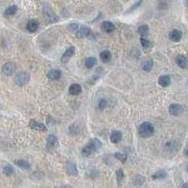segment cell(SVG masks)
<instances>
[{"label":"cell","instance_id":"obj_1","mask_svg":"<svg viewBox=\"0 0 188 188\" xmlns=\"http://www.w3.org/2000/svg\"><path fill=\"white\" fill-rule=\"evenodd\" d=\"M102 148V142L96 138L92 139L91 141H89L83 149H82V155L86 156H90L91 154H93L96 150H100Z\"/></svg>","mask_w":188,"mask_h":188},{"label":"cell","instance_id":"obj_2","mask_svg":"<svg viewBox=\"0 0 188 188\" xmlns=\"http://www.w3.org/2000/svg\"><path fill=\"white\" fill-rule=\"evenodd\" d=\"M139 135L141 137L143 138H148L150 137H151L154 133V126L153 124L150 123V122H143L140 126H139Z\"/></svg>","mask_w":188,"mask_h":188},{"label":"cell","instance_id":"obj_3","mask_svg":"<svg viewBox=\"0 0 188 188\" xmlns=\"http://www.w3.org/2000/svg\"><path fill=\"white\" fill-rule=\"evenodd\" d=\"M30 81V74L26 72H20L15 75L14 82L17 86L22 87L28 84Z\"/></svg>","mask_w":188,"mask_h":188},{"label":"cell","instance_id":"obj_4","mask_svg":"<svg viewBox=\"0 0 188 188\" xmlns=\"http://www.w3.org/2000/svg\"><path fill=\"white\" fill-rule=\"evenodd\" d=\"M57 144H58V141H57V138L56 136H53V135H50L48 137H47V143H46V150L49 151V152H53L56 148L57 147Z\"/></svg>","mask_w":188,"mask_h":188},{"label":"cell","instance_id":"obj_5","mask_svg":"<svg viewBox=\"0 0 188 188\" xmlns=\"http://www.w3.org/2000/svg\"><path fill=\"white\" fill-rule=\"evenodd\" d=\"M168 112H169L170 115L177 117V116L181 115V114L184 112V108H183L182 105H179V104H173V105H171L169 106Z\"/></svg>","mask_w":188,"mask_h":188},{"label":"cell","instance_id":"obj_6","mask_svg":"<svg viewBox=\"0 0 188 188\" xmlns=\"http://www.w3.org/2000/svg\"><path fill=\"white\" fill-rule=\"evenodd\" d=\"M29 127L31 129H33L35 131H40V132H46L47 131V128L44 124L41 123V122H38L34 119H31L29 121Z\"/></svg>","mask_w":188,"mask_h":188},{"label":"cell","instance_id":"obj_7","mask_svg":"<svg viewBox=\"0 0 188 188\" xmlns=\"http://www.w3.org/2000/svg\"><path fill=\"white\" fill-rule=\"evenodd\" d=\"M43 12H44L46 18L49 20L50 23H56V22L58 21V17L56 15V13H55L49 7L45 6V7L43 8Z\"/></svg>","mask_w":188,"mask_h":188},{"label":"cell","instance_id":"obj_8","mask_svg":"<svg viewBox=\"0 0 188 188\" xmlns=\"http://www.w3.org/2000/svg\"><path fill=\"white\" fill-rule=\"evenodd\" d=\"M15 68H16V66H15V64L13 63V62H8V63H6V64L3 66L2 72H3V74H4L5 75L11 76V75L14 73Z\"/></svg>","mask_w":188,"mask_h":188},{"label":"cell","instance_id":"obj_9","mask_svg":"<svg viewBox=\"0 0 188 188\" xmlns=\"http://www.w3.org/2000/svg\"><path fill=\"white\" fill-rule=\"evenodd\" d=\"M91 34V29L87 26H82L81 28L78 29V31L76 32V36L79 39H84L88 37Z\"/></svg>","mask_w":188,"mask_h":188},{"label":"cell","instance_id":"obj_10","mask_svg":"<svg viewBox=\"0 0 188 188\" xmlns=\"http://www.w3.org/2000/svg\"><path fill=\"white\" fill-rule=\"evenodd\" d=\"M74 52H75V48H74V46L69 47V48L65 51V53L63 54V56H62V57H61V61H62V62H64V63L68 62V61L71 59V57L74 55Z\"/></svg>","mask_w":188,"mask_h":188},{"label":"cell","instance_id":"obj_11","mask_svg":"<svg viewBox=\"0 0 188 188\" xmlns=\"http://www.w3.org/2000/svg\"><path fill=\"white\" fill-rule=\"evenodd\" d=\"M101 29L105 33H111L115 30V25L110 21H105L101 25Z\"/></svg>","mask_w":188,"mask_h":188},{"label":"cell","instance_id":"obj_12","mask_svg":"<svg viewBox=\"0 0 188 188\" xmlns=\"http://www.w3.org/2000/svg\"><path fill=\"white\" fill-rule=\"evenodd\" d=\"M169 39L172 41V42H175V43H178L181 41V32L178 29H173L172 31H170V33L168 35Z\"/></svg>","mask_w":188,"mask_h":188},{"label":"cell","instance_id":"obj_13","mask_svg":"<svg viewBox=\"0 0 188 188\" xmlns=\"http://www.w3.org/2000/svg\"><path fill=\"white\" fill-rule=\"evenodd\" d=\"M38 27H39V23L36 20H30V21H28V23L26 25V29L30 33H34L38 29Z\"/></svg>","mask_w":188,"mask_h":188},{"label":"cell","instance_id":"obj_14","mask_svg":"<svg viewBox=\"0 0 188 188\" xmlns=\"http://www.w3.org/2000/svg\"><path fill=\"white\" fill-rule=\"evenodd\" d=\"M66 170H67V172H68L70 175H72V176H76V175L78 174V170H77L76 165L74 164V163H72V162H70V163L67 164V166H66Z\"/></svg>","mask_w":188,"mask_h":188},{"label":"cell","instance_id":"obj_15","mask_svg":"<svg viewBox=\"0 0 188 188\" xmlns=\"http://www.w3.org/2000/svg\"><path fill=\"white\" fill-rule=\"evenodd\" d=\"M170 82H171V80H170L169 75H161V76L159 77V79H158L159 85H160L161 87H168V86L170 85Z\"/></svg>","mask_w":188,"mask_h":188},{"label":"cell","instance_id":"obj_16","mask_svg":"<svg viewBox=\"0 0 188 188\" xmlns=\"http://www.w3.org/2000/svg\"><path fill=\"white\" fill-rule=\"evenodd\" d=\"M176 62H177L178 66H179L180 68H181V69H184V68L187 67V59H186V57H185L184 56H182V55H180V56H177Z\"/></svg>","mask_w":188,"mask_h":188},{"label":"cell","instance_id":"obj_17","mask_svg":"<svg viewBox=\"0 0 188 188\" xmlns=\"http://www.w3.org/2000/svg\"><path fill=\"white\" fill-rule=\"evenodd\" d=\"M122 134L119 131H113L110 135V140L112 143H119L121 140Z\"/></svg>","mask_w":188,"mask_h":188},{"label":"cell","instance_id":"obj_18","mask_svg":"<svg viewBox=\"0 0 188 188\" xmlns=\"http://www.w3.org/2000/svg\"><path fill=\"white\" fill-rule=\"evenodd\" d=\"M82 91V87L79 84H73L71 85L70 88H69V92L72 94V95H78Z\"/></svg>","mask_w":188,"mask_h":188},{"label":"cell","instance_id":"obj_19","mask_svg":"<svg viewBox=\"0 0 188 188\" xmlns=\"http://www.w3.org/2000/svg\"><path fill=\"white\" fill-rule=\"evenodd\" d=\"M47 76L50 80H58L61 76V72L59 70H51L47 74Z\"/></svg>","mask_w":188,"mask_h":188},{"label":"cell","instance_id":"obj_20","mask_svg":"<svg viewBox=\"0 0 188 188\" xmlns=\"http://www.w3.org/2000/svg\"><path fill=\"white\" fill-rule=\"evenodd\" d=\"M153 67V61L152 59H147L142 63V69L145 72H150Z\"/></svg>","mask_w":188,"mask_h":188},{"label":"cell","instance_id":"obj_21","mask_svg":"<svg viewBox=\"0 0 188 188\" xmlns=\"http://www.w3.org/2000/svg\"><path fill=\"white\" fill-rule=\"evenodd\" d=\"M138 33L140 34L141 38H145L149 35V26L147 25H143L139 26L138 28Z\"/></svg>","mask_w":188,"mask_h":188},{"label":"cell","instance_id":"obj_22","mask_svg":"<svg viewBox=\"0 0 188 188\" xmlns=\"http://www.w3.org/2000/svg\"><path fill=\"white\" fill-rule=\"evenodd\" d=\"M100 57H101V60L103 62H105V63H106V62H108L110 59H111V53L107 50L105 51H103L100 55Z\"/></svg>","mask_w":188,"mask_h":188},{"label":"cell","instance_id":"obj_23","mask_svg":"<svg viewBox=\"0 0 188 188\" xmlns=\"http://www.w3.org/2000/svg\"><path fill=\"white\" fill-rule=\"evenodd\" d=\"M17 10H18L17 6L12 5V6L9 7V8H8V9L5 11L4 15H5V16H11V15H13V14H15V13H16Z\"/></svg>","mask_w":188,"mask_h":188},{"label":"cell","instance_id":"obj_24","mask_svg":"<svg viewBox=\"0 0 188 188\" xmlns=\"http://www.w3.org/2000/svg\"><path fill=\"white\" fill-rule=\"evenodd\" d=\"M95 64H96V58H95V57H92V56L87 57V58L86 59V61H85V65H86V67L88 68V69L92 68Z\"/></svg>","mask_w":188,"mask_h":188},{"label":"cell","instance_id":"obj_25","mask_svg":"<svg viewBox=\"0 0 188 188\" xmlns=\"http://www.w3.org/2000/svg\"><path fill=\"white\" fill-rule=\"evenodd\" d=\"M167 172L165 171V170H163V169H161V170H158L157 172H155L153 175H152V179H154V180H157V179H165L166 177H167Z\"/></svg>","mask_w":188,"mask_h":188},{"label":"cell","instance_id":"obj_26","mask_svg":"<svg viewBox=\"0 0 188 188\" xmlns=\"http://www.w3.org/2000/svg\"><path fill=\"white\" fill-rule=\"evenodd\" d=\"M15 164L20 168H23V169H27L29 168V164L27 161L25 160H18L15 162Z\"/></svg>","mask_w":188,"mask_h":188},{"label":"cell","instance_id":"obj_27","mask_svg":"<svg viewBox=\"0 0 188 188\" xmlns=\"http://www.w3.org/2000/svg\"><path fill=\"white\" fill-rule=\"evenodd\" d=\"M3 172H4L5 175L10 176L11 174L13 173V168H12L11 165H9V164H8V165H5L4 168H3Z\"/></svg>","mask_w":188,"mask_h":188},{"label":"cell","instance_id":"obj_28","mask_svg":"<svg viewBox=\"0 0 188 188\" xmlns=\"http://www.w3.org/2000/svg\"><path fill=\"white\" fill-rule=\"evenodd\" d=\"M115 157H116L118 160L121 161L122 163H125V161L127 160V155H126V154H123V153H120V152H117V153L115 154Z\"/></svg>","mask_w":188,"mask_h":188},{"label":"cell","instance_id":"obj_29","mask_svg":"<svg viewBox=\"0 0 188 188\" xmlns=\"http://www.w3.org/2000/svg\"><path fill=\"white\" fill-rule=\"evenodd\" d=\"M140 43H141V44H142L143 48H145V49L150 48V46H151L150 42V41H148L147 39H145V38H141V39H140Z\"/></svg>","mask_w":188,"mask_h":188},{"label":"cell","instance_id":"obj_30","mask_svg":"<svg viewBox=\"0 0 188 188\" xmlns=\"http://www.w3.org/2000/svg\"><path fill=\"white\" fill-rule=\"evenodd\" d=\"M145 181V179L144 177H141V176H137L134 178V183L137 184V185H141L142 183H144Z\"/></svg>","mask_w":188,"mask_h":188},{"label":"cell","instance_id":"obj_31","mask_svg":"<svg viewBox=\"0 0 188 188\" xmlns=\"http://www.w3.org/2000/svg\"><path fill=\"white\" fill-rule=\"evenodd\" d=\"M123 177H124V173H123V170L122 169H119L117 171V180H118V182L120 183L123 180Z\"/></svg>","mask_w":188,"mask_h":188},{"label":"cell","instance_id":"obj_32","mask_svg":"<svg viewBox=\"0 0 188 188\" xmlns=\"http://www.w3.org/2000/svg\"><path fill=\"white\" fill-rule=\"evenodd\" d=\"M78 24L77 23H73V24H71L70 25H69V29L72 31V32H75V31H78L77 29H78Z\"/></svg>","mask_w":188,"mask_h":188},{"label":"cell","instance_id":"obj_33","mask_svg":"<svg viewBox=\"0 0 188 188\" xmlns=\"http://www.w3.org/2000/svg\"><path fill=\"white\" fill-rule=\"evenodd\" d=\"M141 3H142V0H140V1H138L137 4L133 5V6L131 7V9H130L129 11H126V13H130V12H132L133 11H135L136 9H137V7H139V6L141 5Z\"/></svg>","mask_w":188,"mask_h":188},{"label":"cell","instance_id":"obj_34","mask_svg":"<svg viewBox=\"0 0 188 188\" xmlns=\"http://www.w3.org/2000/svg\"><path fill=\"white\" fill-rule=\"evenodd\" d=\"M105 106H106V102H105V100L102 99L99 103V107H100V109H104Z\"/></svg>","mask_w":188,"mask_h":188},{"label":"cell","instance_id":"obj_35","mask_svg":"<svg viewBox=\"0 0 188 188\" xmlns=\"http://www.w3.org/2000/svg\"><path fill=\"white\" fill-rule=\"evenodd\" d=\"M181 188H188V183H184Z\"/></svg>","mask_w":188,"mask_h":188},{"label":"cell","instance_id":"obj_36","mask_svg":"<svg viewBox=\"0 0 188 188\" xmlns=\"http://www.w3.org/2000/svg\"><path fill=\"white\" fill-rule=\"evenodd\" d=\"M184 3H185V5L188 7V0H184Z\"/></svg>","mask_w":188,"mask_h":188},{"label":"cell","instance_id":"obj_37","mask_svg":"<svg viewBox=\"0 0 188 188\" xmlns=\"http://www.w3.org/2000/svg\"><path fill=\"white\" fill-rule=\"evenodd\" d=\"M185 154H186V156H188V150H185Z\"/></svg>","mask_w":188,"mask_h":188},{"label":"cell","instance_id":"obj_38","mask_svg":"<svg viewBox=\"0 0 188 188\" xmlns=\"http://www.w3.org/2000/svg\"><path fill=\"white\" fill-rule=\"evenodd\" d=\"M187 171H188V166H187Z\"/></svg>","mask_w":188,"mask_h":188}]
</instances>
